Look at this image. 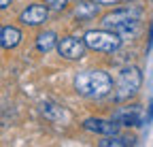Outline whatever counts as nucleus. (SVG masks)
<instances>
[{"instance_id": "f257e3e1", "label": "nucleus", "mask_w": 153, "mask_h": 147, "mask_svg": "<svg viewBox=\"0 0 153 147\" xmlns=\"http://www.w3.org/2000/svg\"><path fill=\"white\" fill-rule=\"evenodd\" d=\"M74 90L85 98H104L113 92V79L104 70H81L74 77Z\"/></svg>"}, {"instance_id": "f03ea898", "label": "nucleus", "mask_w": 153, "mask_h": 147, "mask_svg": "<svg viewBox=\"0 0 153 147\" xmlns=\"http://www.w3.org/2000/svg\"><path fill=\"white\" fill-rule=\"evenodd\" d=\"M102 26L106 30L117 32L123 41H128L130 36H136L138 34V11H128V9L113 11V13L104 15Z\"/></svg>"}, {"instance_id": "7ed1b4c3", "label": "nucleus", "mask_w": 153, "mask_h": 147, "mask_svg": "<svg viewBox=\"0 0 153 147\" xmlns=\"http://www.w3.org/2000/svg\"><path fill=\"white\" fill-rule=\"evenodd\" d=\"M85 43L89 49L94 51H102V53H115L119 47H121V36L117 32H113V30H89L85 36Z\"/></svg>"}, {"instance_id": "20e7f679", "label": "nucleus", "mask_w": 153, "mask_h": 147, "mask_svg": "<svg viewBox=\"0 0 153 147\" xmlns=\"http://www.w3.org/2000/svg\"><path fill=\"white\" fill-rule=\"evenodd\" d=\"M140 83H143L140 70L134 68V66H126L119 72L117 83H115V98H117V100H126V98L134 96L140 90Z\"/></svg>"}, {"instance_id": "39448f33", "label": "nucleus", "mask_w": 153, "mask_h": 147, "mask_svg": "<svg viewBox=\"0 0 153 147\" xmlns=\"http://www.w3.org/2000/svg\"><path fill=\"white\" fill-rule=\"evenodd\" d=\"M85 49H87L85 39H76V36H64L57 43V51L66 60H81L85 56Z\"/></svg>"}, {"instance_id": "423d86ee", "label": "nucleus", "mask_w": 153, "mask_h": 147, "mask_svg": "<svg viewBox=\"0 0 153 147\" xmlns=\"http://www.w3.org/2000/svg\"><path fill=\"white\" fill-rule=\"evenodd\" d=\"M113 119L117 122V124H121V126H143L145 124V119H147V115H145V111L140 107H123V109H119L117 113L113 115Z\"/></svg>"}, {"instance_id": "0eeeda50", "label": "nucleus", "mask_w": 153, "mask_h": 147, "mask_svg": "<svg viewBox=\"0 0 153 147\" xmlns=\"http://www.w3.org/2000/svg\"><path fill=\"white\" fill-rule=\"evenodd\" d=\"M47 11H49L47 4H30L28 9L22 11L19 22L24 26H41V24L47 22Z\"/></svg>"}, {"instance_id": "6e6552de", "label": "nucleus", "mask_w": 153, "mask_h": 147, "mask_svg": "<svg viewBox=\"0 0 153 147\" xmlns=\"http://www.w3.org/2000/svg\"><path fill=\"white\" fill-rule=\"evenodd\" d=\"M117 122L115 119H102V117H87L85 122H83V128L87 132H96V134H104V137H108V134H115L117 132Z\"/></svg>"}, {"instance_id": "1a4fd4ad", "label": "nucleus", "mask_w": 153, "mask_h": 147, "mask_svg": "<svg viewBox=\"0 0 153 147\" xmlns=\"http://www.w3.org/2000/svg\"><path fill=\"white\" fill-rule=\"evenodd\" d=\"M41 113L49 122H66V119H70V113L66 109L60 107V104H53V102H43L41 104Z\"/></svg>"}, {"instance_id": "9d476101", "label": "nucleus", "mask_w": 153, "mask_h": 147, "mask_svg": "<svg viewBox=\"0 0 153 147\" xmlns=\"http://www.w3.org/2000/svg\"><path fill=\"white\" fill-rule=\"evenodd\" d=\"M74 17L79 22H89V19H94L96 15H98V2H87V0H81L79 4H74Z\"/></svg>"}, {"instance_id": "9b49d317", "label": "nucleus", "mask_w": 153, "mask_h": 147, "mask_svg": "<svg viewBox=\"0 0 153 147\" xmlns=\"http://www.w3.org/2000/svg\"><path fill=\"white\" fill-rule=\"evenodd\" d=\"M19 41H22V30L19 28H15V26H4L2 28V32H0V45L4 49L17 47Z\"/></svg>"}, {"instance_id": "f8f14e48", "label": "nucleus", "mask_w": 153, "mask_h": 147, "mask_svg": "<svg viewBox=\"0 0 153 147\" xmlns=\"http://www.w3.org/2000/svg\"><path fill=\"white\" fill-rule=\"evenodd\" d=\"M57 43V36H55V32H43V34H38V39H36V49L38 51H43V53H47V51H51Z\"/></svg>"}, {"instance_id": "ddd939ff", "label": "nucleus", "mask_w": 153, "mask_h": 147, "mask_svg": "<svg viewBox=\"0 0 153 147\" xmlns=\"http://www.w3.org/2000/svg\"><path fill=\"white\" fill-rule=\"evenodd\" d=\"M128 145H134V139L132 137H117V132L108 134L104 141H100V147H128Z\"/></svg>"}, {"instance_id": "4468645a", "label": "nucleus", "mask_w": 153, "mask_h": 147, "mask_svg": "<svg viewBox=\"0 0 153 147\" xmlns=\"http://www.w3.org/2000/svg\"><path fill=\"white\" fill-rule=\"evenodd\" d=\"M45 4L51 11H64L66 9V0H45Z\"/></svg>"}, {"instance_id": "2eb2a0df", "label": "nucleus", "mask_w": 153, "mask_h": 147, "mask_svg": "<svg viewBox=\"0 0 153 147\" xmlns=\"http://www.w3.org/2000/svg\"><path fill=\"white\" fill-rule=\"evenodd\" d=\"M98 4H106V7H113V4H117L119 0H96Z\"/></svg>"}, {"instance_id": "dca6fc26", "label": "nucleus", "mask_w": 153, "mask_h": 147, "mask_svg": "<svg viewBox=\"0 0 153 147\" xmlns=\"http://www.w3.org/2000/svg\"><path fill=\"white\" fill-rule=\"evenodd\" d=\"M153 47V22H151V28H149V49Z\"/></svg>"}, {"instance_id": "f3484780", "label": "nucleus", "mask_w": 153, "mask_h": 147, "mask_svg": "<svg viewBox=\"0 0 153 147\" xmlns=\"http://www.w3.org/2000/svg\"><path fill=\"white\" fill-rule=\"evenodd\" d=\"M11 4V0H0V9H9Z\"/></svg>"}, {"instance_id": "a211bd4d", "label": "nucleus", "mask_w": 153, "mask_h": 147, "mask_svg": "<svg viewBox=\"0 0 153 147\" xmlns=\"http://www.w3.org/2000/svg\"><path fill=\"white\" fill-rule=\"evenodd\" d=\"M149 119H153V100H151V104H149Z\"/></svg>"}]
</instances>
